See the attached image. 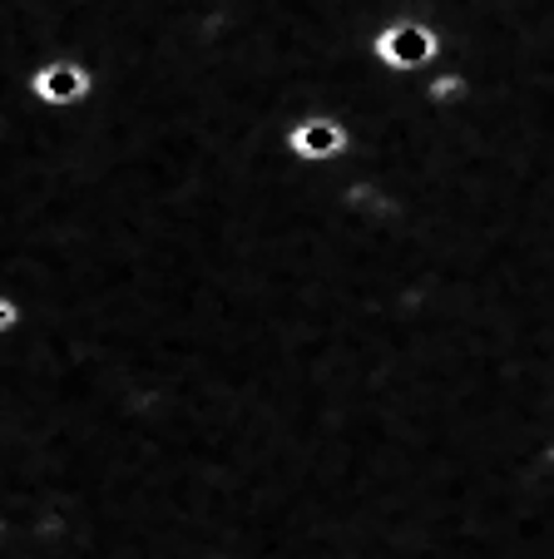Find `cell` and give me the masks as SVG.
Returning <instances> with one entry per match:
<instances>
[{
    "instance_id": "obj_1",
    "label": "cell",
    "mask_w": 554,
    "mask_h": 559,
    "mask_svg": "<svg viewBox=\"0 0 554 559\" xmlns=\"http://www.w3.org/2000/svg\"><path fill=\"white\" fill-rule=\"evenodd\" d=\"M366 55H372V64H377L381 74H391V80H421V74L436 70V64H456L450 40L431 21H416V15L377 25L372 40H366Z\"/></svg>"
},
{
    "instance_id": "obj_2",
    "label": "cell",
    "mask_w": 554,
    "mask_h": 559,
    "mask_svg": "<svg viewBox=\"0 0 554 559\" xmlns=\"http://www.w3.org/2000/svg\"><path fill=\"white\" fill-rule=\"evenodd\" d=\"M283 154L297 169H332V164H346L356 154V134L337 115H297L283 129Z\"/></svg>"
},
{
    "instance_id": "obj_3",
    "label": "cell",
    "mask_w": 554,
    "mask_h": 559,
    "mask_svg": "<svg viewBox=\"0 0 554 559\" xmlns=\"http://www.w3.org/2000/svg\"><path fill=\"white\" fill-rule=\"evenodd\" d=\"M95 90H99L95 64L74 60V55H55V60L35 64L31 80H25V95L40 109H50V115H74V109H84L95 99Z\"/></svg>"
},
{
    "instance_id": "obj_4",
    "label": "cell",
    "mask_w": 554,
    "mask_h": 559,
    "mask_svg": "<svg viewBox=\"0 0 554 559\" xmlns=\"http://www.w3.org/2000/svg\"><path fill=\"white\" fill-rule=\"evenodd\" d=\"M421 99H426V109L456 119L475 105V80L460 64H436V70L421 74Z\"/></svg>"
},
{
    "instance_id": "obj_5",
    "label": "cell",
    "mask_w": 554,
    "mask_h": 559,
    "mask_svg": "<svg viewBox=\"0 0 554 559\" xmlns=\"http://www.w3.org/2000/svg\"><path fill=\"white\" fill-rule=\"evenodd\" d=\"M21 328H25V307H21V297H15V293H0V342L15 337Z\"/></svg>"
},
{
    "instance_id": "obj_6",
    "label": "cell",
    "mask_w": 554,
    "mask_h": 559,
    "mask_svg": "<svg viewBox=\"0 0 554 559\" xmlns=\"http://www.w3.org/2000/svg\"><path fill=\"white\" fill-rule=\"evenodd\" d=\"M11 535V515H5V510H0V539Z\"/></svg>"
},
{
    "instance_id": "obj_7",
    "label": "cell",
    "mask_w": 554,
    "mask_h": 559,
    "mask_svg": "<svg viewBox=\"0 0 554 559\" xmlns=\"http://www.w3.org/2000/svg\"><path fill=\"white\" fill-rule=\"evenodd\" d=\"M332 559H346V555H332Z\"/></svg>"
}]
</instances>
